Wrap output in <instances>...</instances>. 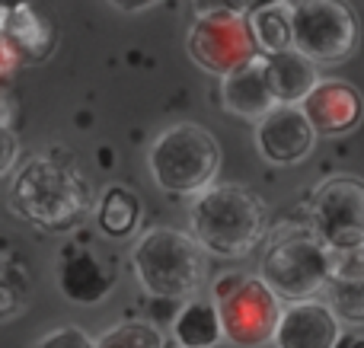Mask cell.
<instances>
[{
    "instance_id": "30bf717a",
    "label": "cell",
    "mask_w": 364,
    "mask_h": 348,
    "mask_svg": "<svg viewBox=\"0 0 364 348\" xmlns=\"http://www.w3.org/2000/svg\"><path fill=\"white\" fill-rule=\"evenodd\" d=\"M316 144V131L304 119L301 106L278 102L256 121V151L265 163L297 166L310 157Z\"/></svg>"
},
{
    "instance_id": "4316f807",
    "label": "cell",
    "mask_w": 364,
    "mask_h": 348,
    "mask_svg": "<svg viewBox=\"0 0 364 348\" xmlns=\"http://www.w3.org/2000/svg\"><path fill=\"white\" fill-rule=\"evenodd\" d=\"M13 307H16V298L10 294V288L6 285H0V317H6Z\"/></svg>"
},
{
    "instance_id": "cb8c5ba5",
    "label": "cell",
    "mask_w": 364,
    "mask_h": 348,
    "mask_svg": "<svg viewBox=\"0 0 364 348\" xmlns=\"http://www.w3.org/2000/svg\"><path fill=\"white\" fill-rule=\"evenodd\" d=\"M16 157H19L16 134H13L10 121H0V176H6L16 166Z\"/></svg>"
},
{
    "instance_id": "d6986e66",
    "label": "cell",
    "mask_w": 364,
    "mask_h": 348,
    "mask_svg": "<svg viewBox=\"0 0 364 348\" xmlns=\"http://www.w3.org/2000/svg\"><path fill=\"white\" fill-rule=\"evenodd\" d=\"M96 221H100L102 234L128 236V234H134V227H138V221H141V202L125 185H112V189H106V195H102Z\"/></svg>"
},
{
    "instance_id": "484cf974",
    "label": "cell",
    "mask_w": 364,
    "mask_h": 348,
    "mask_svg": "<svg viewBox=\"0 0 364 348\" xmlns=\"http://www.w3.org/2000/svg\"><path fill=\"white\" fill-rule=\"evenodd\" d=\"M109 4L122 13H144V10H151V6H157L160 0H109Z\"/></svg>"
},
{
    "instance_id": "44dd1931",
    "label": "cell",
    "mask_w": 364,
    "mask_h": 348,
    "mask_svg": "<svg viewBox=\"0 0 364 348\" xmlns=\"http://www.w3.org/2000/svg\"><path fill=\"white\" fill-rule=\"evenodd\" d=\"M96 348H166V342L157 326L144 323V320H128V323H119L102 332L96 339Z\"/></svg>"
},
{
    "instance_id": "8992f818",
    "label": "cell",
    "mask_w": 364,
    "mask_h": 348,
    "mask_svg": "<svg viewBox=\"0 0 364 348\" xmlns=\"http://www.w3.org/2000/svg\"><path fill=\"white\" fill-rule=\"evenodd\" d=\"M214 307L220 320V336L240 348H259L272 342L282 317V300L262 278L240 272H224L214 278Z\"/></svg>"
},
{
    "instance_id": "8fae6325",
    "label": "cell",
    "mask_w": 364,
    "mask_h": 348,
    "mask_svg": "<svg viewBox=\"0 0 364 348\" xmlns=\"http://www.w3.org/2000/svg\"><path fill=\"white\" fill-rule=\"evenodd\" d=\"M301 112L316 134H323V138H342V134L355 131L361 125L364 99L352 83L326 77V80H316L314 89L301 99Z\"/></svg>"
},
{
    "instance_id": "7402d4cb",
    "label": "cell",
    "mask_w": 364,
    "mask_h": 348,
    "mask_svg": "<svg viewBox=\"0 0 364 348\" xmlns=\"http://www.w3.org/2000/svg\"><path fill=\"white\" fill-rule=\"evenodd\" d=\"M329 278L364 281V243L346 246V249H329Z\"/></svg>"
},
{
    "instance_id": "7c38bea8",
    "label": "cell",
    "mask_w": 364,
    "mask_h": 348,
    "mask_svg": "<svg viewBox=\"0 0 364 348\" xmlns=\"http://www.w3.org/2000/svg\"><path fill=\"white\" fill-rule=\"evenodd\" d=\"M112 285H115V268L106 259H100L93 249L70 243L61 253L58 288H61V294L70 304H80V307L100 304V300L109 298Z\"/></svg>"
},
{
    "instance_id": "9c48e42d",
    "label": "cell",
    "mask_w": 364,
    "mask_h": 348,
    "mask_svg": "<svg viewBox=\"0 0 364 348\" xmlns=\"http://www.w3.org/2000/svg\"><path fill=\"white\" fill-rule=\"evenodd\" d=\"M314 234L326 249L364 243V183L355 176H333L314 192L310 202Z\"/></svg>"
},
{
    "instance_id": "83f0119b",
    "label": "cell",
    "mask_w": 364,
    "mask_h": 348,
    "mask_svg": "<svg viewBox=\"0 0 364 348\" xmlns=\"http://www.w3.org/2000/svg\"><path fill=\"white\" fill-rule=\"evenodd\" d=\"M333 348H364V336H342L339 332V339H336Z\"/></svg>"
},
{
    "instance_id": "e0dca14e",
    "label": "cell",
    "mask_w": 364,
    "mask_h": 348,
    "mask_svg": "<svg viewBox=\"0 0 364 348\" xmlns=\"http://www.w3.org/2000/svg\"><path fill=\"white\" fill-rule=\"evenodd\" d=\"M173 339L179 348H218L224 336L214 300H188L173 320Z\"/></svg>"
},
{
    "instance_id": "277c9868",
    "label": "cell",
    "mask_w": 364,
    "mask_h": 348,
    "mask_svg": "<svg viewBox=\"0 0 364 348\" xmlns=\"http://www.w3.org/2000/svg\"><path fill=\"white\" fill-rule=\"evenodd\" d=\"M154 183L170 195H198L214 183L220 170V147L201 125L182 121L154 141L147 157Z\"/></svg>"
},
{
    "instance_id": "603a6c76",
    "label": "cell",
    "mask_w": 364,
    "mask_h": 348,
    "mask_svg": "<svg viewBox=\"0 0 364 348\" xmlns=\"http://www.w3.org/2000/svg\"><path fill=\"white\" fill-rule=\"evenodd\" d=\"M36 348H96V339H90V332L80 326H61L38 339Z\"/></svg>"
},
{
    "instance_id": "f1b7e54d",
    "label": "cell",
    "mask_w": 364,
    "mask_h": 348,
    "mask_svg": "<svg viewBox=\"0 0 364 348\" xmlns=\"http://www.w3.org/2000/svg\"><path fill=\"white\" fill-rule=\"evenodd\" d=\"M6 10H10V0H0V26H4V16H6Z\"/></svg>"
},
{
    "instance_id": "6da1fadb",
    "label": "cell",
    "mask_w": 364,
    "mask_h": 348,
    "mask_svg": "<svg viewBox=\"0 0 364 348\" xmlns=\"http://www.w3.org/2000/svg\"><path fill=\"white\" fill-rule=\"evenodd\" d=\"M93 205V185L70 160L32 157L10 185V208L42 230H70Z\"/></svg>"
},
{
    "instance_id": "ffe728a7",
    "label": "cell",
    "mask_w": 364,
    "mask_h": 348,
    "mask_svg": "<svg viewBox=\"0 0 364 348\" xmlns=\"http://www.w3.org/2000/svg\"><path fill=\"white\" fill-rule=\"evenodd\" d=\"M326 307L339 323L364 326V281H326Z\"/></svg>"
},
{
    "instance_id": "2e32d148",
    "label": "cell",
    "mask_w": 364,
    "mask_h": 348,
    "mask_svg": "<svg viewBox=\"0 0 364 348\" xmlns=\"http://www.w3.org/2000/svg\"><path fill=\"white\" fill-rule=\"evenodd\" d=\"M262 64H265V77H269V89L275 96V102L301 106V99L320 80V67L294 48L262 55Z\"/></svg>"
},
{
    "instance_id": "3957f363",
    "label": "cell",
    "mask_w": 364,
    "mask_h": 348,
    "mask_svg": "<svg viewBox=\"0 0 364 348\" xmlns=\"http://www.w3.org/2000/svg\"><path fill=\"white\" fill-rule=\"evenodd\" d=\"M132 266L141 288L154 298L182 300L205 278V249L192 234L173 227L147 230L132 249Z\"/></svg>"
},
{
    "instance_id": "52a82bcc",
    "label": "cell",
    "mask_w": 364,
    "mask_h": 348,
    "mask_svg": "<svg viewBox=\"0 0 364 348\" xmlns=\"http://www.w3.org/2000/svg\"><path fill=\"white\" fill-rule=\"evenodd\" d=\"M358 45V16L346 0H297L291 4V48L320 67L339 64Z\"/></svg>"
},
{
    "instance_id": "7a4b0ae2",
    "label": "cell",
    "mask_w": 364,
    "mask_h": 348,
    "mask_svg": "<svg viewBox=\"0 0 364 348\" xmlns=\"http://www.w3.org/2000/svg\"><path fill=\"white\" fill-rule=\"evenodd\" d=\"M192 236L205 253L240 259L252 253L269 230V208L243 185H208L192 195L188 208Z\"/></svg>"
},
{
    "instance_id": "ba28073f",
    "label": "cell",
    "mask_w": 364,
    "mask_h": 348,
    "mask_svg": "<svg viewBox=\"0 0 364 348\" xmlns=\"http://www.w3.org/2000/svg\"><path fill=\"white\" fill-rule=\"evenodd\" d=\"M186 48L188 58L214 77L230 74V70L243 67L246 61H252L259 55L256 42L250 36V26H246V16H240L233 10L195 13L192 26H188Z\"/></svg>"
},
{
    "instance_id": "9a60e30c",
    "label": "cell",
    "mask_w": 364,
    "mask_h": 348,
    "mask_svg": "<svg viewBox=\"0 0 364 348\" xmlns=\"http://www.w3.org/2000/svg\"><path fill=\"white\" fill-rule=\"evenodd\" d=\"M0 42L13 51V58L38 64L55 51V26L26 0L23 4H10L4 26H0Z\"/></svg>"
},
{
    "instance_id": "ac0fdd59",
    "label": "cell",
    "mask_w": 364,
    "mask_h": 348,
    "mask_svg": "<svg viewBox=\"0 0 364 348\" xmlns=\"http://www.w3.org/2000/svg\"><path fill=\"white\" fill-rule=\"evenodd\" d=\"M246 26L256 42L259 55H275V51L291 48V4L278 0V4L259 6V10L246 13Z\"/></svg>"
},
{
    "instance_id": "5bb4252c",
    "label": "cell",
    "mask_w": 364,
    "mask_h": 348,
    "mask_svg": "<svg viewBox=\"0 0 364 348\" xmlns=\"http://www.w3.org/2000/svg\"><path fill=\"white\" fill-rule=\"evenodd\" d=\"M220 102H224V109L230 115L250 119V121H259L272 106H278L269 89L262 55H256L252 61H246L243 67L220 77Z\"/></svg>"
},
{
    "instance_id": "4fadbf2b",
    "label": "cell",
    "mask_w": 364,
    "mask_h": 348,
    "mask_svg": "<svg viewBox=\"0 0 364 348\" xmlns=\"http://www.w3.org/2000/svg\"><path fill=\"white\" fill-rule=\"evenodd\" d=\"M339 320L323 300H291L272 332L275 348H333L339 339Z\"/></svg>"
},
{
    "instance_id": "d4e9b609",
    "label": "cell",
    "mask_w": 364,
    "mask_h": 348,
    "mask_svg": "<svg viewBox=\"0 0 364 348\" xmlns=\"http://www.w3.org/2000/svg\"><path fill=\"white\" fill-rule=\"evenodd\" d=\"M269 4H278V0H224L227 10L240 13V16H246V13L259 10V6H269Z\"/></svg>"
},
{
    "instance_id": "5b68a950",
    "label": "cell",
    "mask_w": 364,
    "mask_h": 348,
    "mask_svg": "<svg viewBox=\"0 0 364 348\" xmlns=\"http://www.w3.org/2000/svg\"><path fill=\"white\" fill-rule=\"evenodd\" d=\"M259 278L278 300H307L329 281V249L314 230H284L265 246Z\"/></svg>"
}]
</instances>
